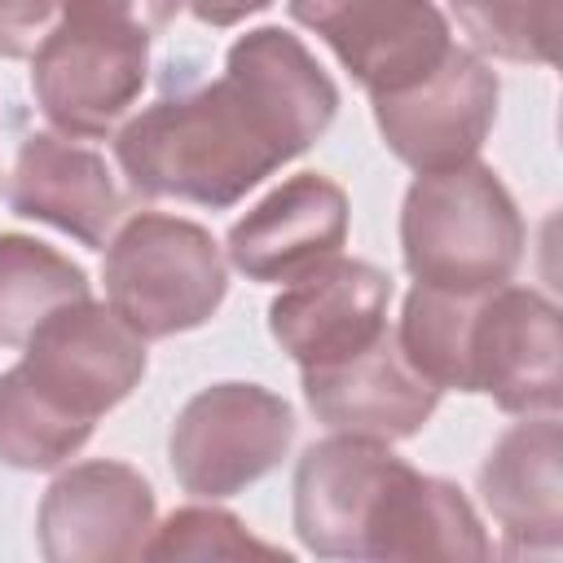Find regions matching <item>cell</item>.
<instances>
[{
	"label": "cell",
	"instance_id": "obj_1",
	"mask_svg": "<svg viewBox=\"0 0 563 563\" xmlns=\"http://www.w3.org/2000/svg\"><path fill=\"white\" fill-rule=\"evenodd\" d=\"M339 114L325 66L282 26H255L224 53V75L158 97L114 136V158L141 198L224 211L282 163L312 150Z\"/></svg>",
	"mask_w": 563,
	"mask_h": 563
},
{
	"label": "cell",
	"instance_id": "obj_2",
	"mask_svg": "<svg viewBox=\"0 0 563 563\" xmlns=\"http://www.w3.org/2000/svg\"><path fill=\"white\" fill-rule=\"evenodd\" d=\"M400 255L418 286H506L523 260V220L501 176L479 158L418 172L400 207Z\"/></svg>",
	"mask_w": 563,
	"mask_h": 563
},
{
	"label": "cell",
	"instance_id": "obj_3",
	"mask_svg": "<svg viewBox=\"0 0 563 563\" xmlns=\"http://www.w3.org/2000/svg\"><path fill=\"white\" fill-rule=\"evenodd\" d=\"M106 303L145 343L198 330L216 317L229 290V268L216 238L163 211H136L106 242Z\"/></svg>",
	"mask_w": 563,
	"mask_h": 563
},
{
	"label": "cell",
	"instance_id": "obj_4",
	"mask_svg": "<svg viewBox=\"0 0 563 563\" xmlns=\"http://www.w3.org/2000/svg\"><path fill=\"white\" fill-rule=\"evenodd\" d=\"M150 40L154 35L145 31L70 9V18L31 57L40 114L75 141L110 136L150 79Z\"/></svg>",
	"mask_w": 563,
	"mask_h": 563
},
{
	"label": "cell",
	"instance_id": "obj_5",
	"mask_svg": "<svg viewBox=\"0 0 563 563\" xmlns=\"http://www.w3.org/2000/svg\"><path fill=\"white\" fill-rule=\"evenodd\" d=\"M295 440L290 405L260 383H216L185 400L167 435V462L189 497L246 493L282 466Z\"/></svg>",
	"mask_w": 563,
	"mask_h": 563
},
{
	"label": "cell",
	"instance_id": "obj_6",
	"mask_svg": "<svg viewBox=\"0 0 563 563\" xmlns=\"http://www.w3.org/2000/svg\"><path fill=\"white\" fill-rule=\"evenodd\" d=\"M497 70L462 44L418 75L413 84L369 97L383 145L413 172L471 163L497 119Z\"/></svg>",
	"mask_w": 563,
	"mask_h": 563
},
{
	"label": "cell",
	"instance_id": "obj_7",
	"mask_svg": "<svg viewBox=\"0 0 563 563\" xmlns=\"http://www.w3.org/2000/svg\"><path fill=\"white\" fill-rule=\"evenodd\" d=\"M18 369L66 413L97 427L145 378V339L110 303H66L26 343Z\"/></svg>",
	"mask_w": 563,
	"mask_h": 563
},
{
	"label": "cell",
	"instance_id": "obj_8",
	"mask_svg": "<svg viewBox=\"0 0 563 563\" xmlns=\"http://www.w3.org/2000/svg\"><path fill=\"white\" fill-rule=\"evenodd\" d=\"M559 308L532 286H493L479 295L466 330L471 391L493 396L506 413H559Z\"/></svg>",
	"mask_w": 563,
	"mask_h": 563
},
{
	"label": "cell",
	"instance_id": "obj_9",
	"mask_svg": "<svg viewBox=\"0 0 563 563\" xmlns=\"http://www.w3.org/2000/svg\"><path fill=\"white\" fill-rule=\"evenodd\" d=\"M286 9L330 44L339 66L369 97L413 84L453 44L435 0H286Z\"/></svg>",
	"mask_w": 563,
	"mask_h": 563
},
{
	"label": "cell",
	"instance_id": "obj_10",
	"mask_svg": "<svg viewBox=\"0 0 563 563\" xmlns=\"http://www.w3.org/2000/svg\"><path fill=\"white\" fill-rule=\"evenodd\" d=\"M154 532L150 479L110 457L66 466L40 497L35 537L48 563H110L141 559Z\"/></svg>",
	"mask_w": 563,
	"mask_h": 563
},
{
	"label": "cell",
	"instance_id": "obj_11",
	"mask_svg": "<svg viewBox=\"0 0 563 563\" xmlns=\"http://www.w3.org/2000/svg\"><path fill=\"white\" fill-rule=\"evenodd\" d=\"M391 277L352 255H325L268 303V334L299 365H330L369 347L387 330Z\"/></svg>",
	"mask_w": 563,
	"mask_h": 563
},
{
	"label": "cell",
	"instance_id": "obj_12",
	"mask_svg": "<svg viewBox=\"0 0 563 563\" xmlns=\"http://www.w3.org/2000/svg\"><path fill=\"white\" fill-rule=\"evenodd\" d=\"M303 374V400L312 418L343 435L365 440H409L427 427V418L440 405V387L427 383L400 352L396 330H383L369 347L299 369Z\"/></svg>",
	"mask_w": 563,
	"mask_h": 563
},
{
	"label": "cell",
	"instance_id": "obj_13",
	"mask_svg": "<svg viewBox=\"0 0 563 563\" xmlns=\"http://www.w3.org/2000/svg\"><path fill=\"white\" fill-rule=\"evenodd\" d=\"M400 466L387 440L365 435H325L303 449L295 466V537L317 559H365V523L387 484Z\"/></svg>",
	"mask_w": 563,
	"mask_h": 563
},
{
	"label": "cell",
	"instance_id": "obj_14",
	"mask_svg": "<svg viewBox=\"0 0 563 563\" xmlns=\"http://www.w3.org/2000/svg\"><path fill=\"white\" fill-rule=\"evenodd\" d=\"M347 242V194L317 172H299L233 220L224 255L246 282H290L339 255Z\"/></svg>",
	"mask_w": 563,
	"mask_h": 563
},
{
	"label": "cell",
	"instance_id": "obj_15",
	"mask_svg": "<svg viewBox=\"0 0 563 563\" xmlns=\"http://www.w3.org/2000/svg\"><path fill=\"white\" fill-rule=\"evenodd\" d=\"M563 431L554 413H528L497 435L479 466V493L510 554L563 545Z\"/></svg>",
	"mask_w": 563,
	"mask_h": 563
},
{
	"label": "cell",
	"instance_id": "obj_16",
	"mask_svg": "<svg viewBox=\"0 0 563 563\" xmlns=\"http://www.w3.org/2000/svg\"><path fill=\"white\" fill-rule=\"evenodd\" d=\"M9 207L13 216L53 224L75 242L106 251L123 216V194L97 150L62 132H31L9 176Z\"/></svg>",
	"mask_w": 563,
	"mask_h": 563
},
{
	"label": "cell",
	"instance_id": "obj_17",
	"mask_svg": "<svg viewBox=\"0 0 563 563\" xmlns=\"http://www.w3.org/2000/svg\"><path fill=\"white\" fill-rule=\"evenodd\" d=\"M493 545L484 537V523L466 493L440 475H422L400 457V466L387 475L369 523H365V559H453V563H479Z\"/></svg>",
	"mask_w": 563,
	"mask_h": 563
},
{
	"label": "cell",
	"instance_id": "obj_18",
	"mask_svg": "<svg viewBox=\"0 0 563 563\" xmlns=\"http://www.w3.org/2000/svg\"><path fill=\"white\" fill-rule=\"evenodd\" d=\"M92 299L88 273L26 233H0V343L22 347L57 308Z\"/></svg>",
	"mask_w": 563,
	"mask_h": 563
},
{
	"label": "cell",
	"instance_id": "obj_19",
	"mask_svg": "<svg viewBox=\"0 0 563 563\" xmlns=\"http://www.w3.org/2000/svg\"><path fill=\"white\" fill-rule=\"evenodd\" d=\"M92 435V422L53 405L18 365L0 374V462L13 471H57Z\"/></svg>",
	"mask_w": 563,
	"mask_h": 563
},
{
	"label": "cell",
	"instance_id": "obj_20",
	"mask_svg": "<svg viewBox=\"0 0 563 563\" xmlns=\"http://www.w3.org/2000/svg\"><path fill=\"white\" fill-rule=\"evenodd\" d=\"M479 295L440 290V286H413L405 295L396 343H400L405 361L427 383H435L440 391H449V387L453 391H471V378H466V330H471V312H475Z\"/></svg>",
	"mask_w": 563,
	"mask_h": 563
},
{
	"label": "cell",
	"instance_id": "obj_21",
	"mask_svg": "<svg viewBox=\"0 0 563 563\" xmlns=\"http://www.w3.org/2000/svg\"><path fill=\"white\" fill-rule=\"evenodd\" d=\"M475 48L501 62H554L559 0H449Z\"/></svg>",
	"mask_w": 563,
	"mask_h": 563
},
{
	"label": "cell",
	"instance_id": "obj_22",
	"mask_svg": "<svg viewBox=\"0 0 563 563\" xmlns=\"http://www.w3.org/2000/svg\"><path fill=\"white\" fill-rule=\"evenodd\" d=\"M141 559H277L290 563L282 545L246 532V523L216 506H180L154 523Z\"/></svg>",
	"mask_w": 563,
	"mask_h": 563
},
{
	"label": "cell",
	"instance_id": "obj_23",
	"mask_svg": "<svg viewBox=\"0 0 563 563\" xmlns=\"http://www.w3.org/2000/svg\"><path fill=\"white\" fill-rule=\"evenodd\" d=\"M75 0H0V57L31 62L35 48L70 18Z\"/></svg>",
	"mask_w": 563,
	"mask_h": 563
},
{
	"label": "cell",
	"instance_id": "obj_24",
	"mask_svg": "<svg viewBox=\"0 0 563 563\" xmlns=\"http://www.w3.org/2000/svg\"><path fill=\"white\" fill-rule=\"evenodd\" d=\"M180 4L185 0H75V9L119 22V26H132V31H145V35H158L180 13Z\"/></svg>",
	"mask_w": 563,
	"mask_h": 563
},
{
	"label": "cell",
	"instance_id": "obj_25",
	"mask_svg": "<svg viewBox=\"0 0 563 563\" xmlns=\"http://www.w3.org/2000/svg\"><path fill=\"white\" fill-rule=\"evenodd\" d=\"M268 4H273V0H189L194 18H198L202 26H238L242 18H251V13L268 9Z\"/></svg>",
	"mask_w": 563,
	"mask_h": 563
}]
</instances>
